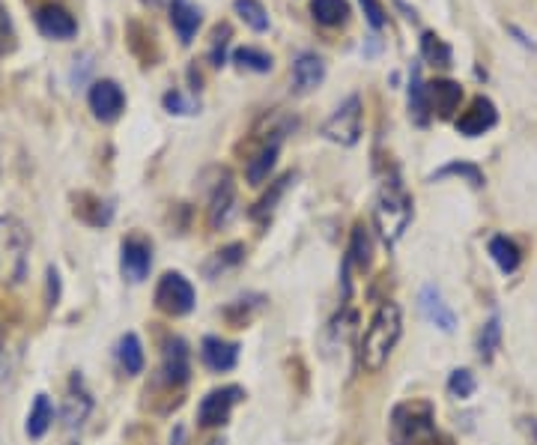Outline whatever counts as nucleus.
<instances>
[{
    "label": "nucleus",
    "instance_id": "nucleus-1",
    "mask_svg": "<svg viewBox=\"0 0 537 445\" xmlns=\"http://www.w3.org/2000/svg\"><path fill=\"white\" fill-rule=\"evenodd\" d=\"M415 216V204H412V195L400 177L397 168H388L382 183H379V192H376V207H373V222L376 230L382 236V242L391 248L412 222Z\"/></svg>",
    "mask_w": 537,
    "mask_h": 445
},
{
    "label": "nucleus",
    "instance_id": "nucleus-2",
    "mask_svg": "<svg viewBox=\"0 0 537 445\" xmlns=\"http://www.w3.org/2000/svg\"><path fill=\"white\" fill-rule=\"evenodd\" d=\"M403 335V314H400V305L397 302H382L370 320V326L364 329L361 335V347H358V359H361V368L376 374L385 368L391 350L397 347Z\"/></svg>",
    "mask_w": 537,
    "mask_h": 445
},
{
    "label": "nucleus",
    "instance_id": "nucleus-3",
    "mask_svg": "<svg viewBox=\"0 0 537 445\" xmlns=\"http://www.w3.org/2000/svg\"><path fill=\"white\" fill-rule=\"evenodd\" d=\"M394 445H454L436 428V407L430 401H406L391 410Z\"/></svg>",
    "mask_w": 537,
    "mask_h": 445
},
{
    "label": "nucleus",
    "instance_id": "nucleus-4",
    "mask_svg": "<svg viewBox=\"0 0 537 445\" xmlns=\"http://www.w3.org/2000/svg\"><path fill=\"white\" fill-rule=\"evenodd\" d=\"M361 120H364V105H361V96L353 93L347 96L335 111L332 117L320 126V135L332 144H341V147H356L361 141Z\"/></svg>",
    "mask_w": 537,
    "mask_h": 445
},
{
    "label": "nucleus",
    "instance_id": "nucleus-5",
    "mask_svg": "<svg viewBox=\"0 0 537 445\" xmlns=\"http://www.w3.org/2000/svg\"><path fill=\"white\" fill-rule=\"evenodd\" d=\"M290 129H296V120H281L278 126H272L269 135L263 138L260 150L254 153V159H248V165H245V180H248L251 186H263V183L269 180L272 168L278 165L281 144H284V138H287Z\"/></svg>",
    "mask_w": 537,
    "mask_h": 445
},
{
    "label": "nucleus",
    "instance_id": "nucleus-6",
    "mask_svg": "<svg viewBox=\"0 0 537 445\" xmlns=\"http://www.w3.org/2000/svg\"><path fill=\"white\" fill-rule=\"evenodd\" d=\"M156 308L171 314V317H185L194 308V287L182 272H165L156 284Z\"/></svg>",
    "mask_w": 537,
    "mask_h": 445
},
{
    "label": "nucleus",
    "instance_id": "nucleus-7",
    "mask_svg": "<svg viewBox=\"0 0 537 445\" xmlns=\"http://www.w3.org/2000/svg\"><path fill=\"white\" fill-rule=\"evenodd\" d=\"M120 269L123 278L132 284H141L153 269V242L141 233H132L120 245Z\"/></svg>",
    "mask_w": 537,
    "mask_h": 445
},
{
    "label": "nucleus",
    "instance_id": "nucleus-8",
    "mask_svg": "<svg viewBox=\"0 0 537 445\" xmlns=\"http://www.w3.org/2000/svg\"><path fill=\"white\" fill-rule=\"evenodd\" d=\"M245 398V392L239 386H221V389H212L200 407H197V422L200 428H221L230 422V413L233 407Z\"/></svg>",
    "mask_w": 537,
    "mask_h": 445
},
{
    "label": "nucleus",
    "instance_id": "nucleus-9",
    "mask_svg": "<svg viewBox=\"0 0 537 445\" xmlns=\"http://www.w3.org/2000/svg\"><path fill=\"white\" fill-rule=\"evenodd\" d=\"M87 105H90V111H93L96 120L114 123V120H120L123 111H126V93H123V87H120L117 81L102 78V81H96V84L90 87Z\"/></svg>",
    "mask_w": 537,
    "mask_h": 445
},
{
    "label": "nucleus",
    "instance_id": "nucleus-10",
    "mask_svg": "<svg viewBox=\"0 0 537 445\" xmlns=\"http://www.w3.org/2000/svg\"><path fill=\"white\" fill-rule=\"evenodd\" d=\"M27 248H30V236L24 230V224L15 219H0V269H3V254L12 263L15 281L24 278V266H27Z\"/></svg>",
    "mask_w": 537,
    "mask_h": 445
},
{
    "label": "nucleus",
    "instance_id": "nucleus-11",
    "mask_svg": "<svg viewBox=\"0 0 537 445\" xmlns=\"http://www.w3.org/2000/svg\"><path fill=\"white\" fill-rule=\"evenodd\" d=\"M499 123V108L490 96H475L472 105L457 117L454 129L463 135V138H481L487 135L490 129H496Z\"/></svg>",
    "mask_w": 537,
    "mask_h": 445
},
{
    "label": "nucleus",
    "instance_id": "nucleus-12",
    "mask_svg": "<svg viewBox=\"0 0 537 445\" xmlns=\"http://www.w3.org/2000/svg\"><path fill=\"white\" fill-rule=\"evenodd\" d=\"M33 21H36V30H39L42 36H48V39L66 42V39H75V36H78V21H75V15H72L69 9L57 6V3L39 6L36 15H33Z\"/></svg>",
    "mask_w": 537,
    "mask_h": 445
},
{
    "label": "nucleus",
    "instance_id": "nucleus-13",
    "mask_svg": "<svg viewBox=\"0 0 537 445\" xmlns=\"http://www.w3.org/2000/svg\"><path fill=\"white\" fill-rule=\"evenodd\" d=\"M326 81V60L317 51H302L293 60V93L308 96Z\"/></svg>",
    "mask_w": 537,
    "mask_h": 445
},
{
    "label": "nucleus",
    "instance_id": "nucleus-14",
    "mask_svg": "<svg viewBox=\"0 0 537 445\" xmlns=\"http://www.w3.org/2000/svg\"><path fill=\"white\" fill-rule=\"evenodd\" d=\"M162 380L168 386H185L188 377H191V353H188V344L182 338H168L165 350H162Z\"/></svg>",
    "mask_w": 537,
    "mask_h": 445
},
{
    "label": "nucleus",
    "instance_id": "nucleus-15",
    "mask_svg": "<svg viewBox=\"0 0 537 445\" xmlns=\"http://www.w3.org/2000/svg\"><path fill=\"white\" fill-rule=\"evenodd\" d=\"M233 213H236V186H233L230 174H224L218 180V186L212 189V198H209V210H206L209 230H221L233 219Z\"/></svg>",
    "mask_w": 537,
    "mask_h": 445
},
{
    "label": "nucleus",
    "instance_id": "nucleus-16",
    "mask_svg": "<svg viewBox=\"0 0 537 445\" xmlns=\"http://www.w3.org/2000/svg\"><path fill=\"white\" fill-rule=\"evenodd\" d=\"M427 99H430V111L439 120H451L463 102V87L451 78H436L427 84Z\"/></svg>",
    "mask_w": 537,
    "mask_h": 445
},
{
    "label": "nucleus",
    "instance_id": "nucleus-17",
    "mask_svg": "<svg viewBox=\"0 0 537 445\" xmlns=\"http://www.w3.org/2000/svg\"><path fill=\"white\" fill-rule=\"evenodd\" d=\"M418 308H421V314H424L433 326H439L442 332H454V329H457V314L448 308V302L442 299V293H439L436 284L421 287V293H418Z\"/></svg>",
    "mask_w": 537,
    "mask_h": 445
},
{
    "label": "nucleus",
    "instance_id": "nucleus-18",
    "mask_svg": "<svg viewBox=\"0 0 537 445\" xmlns=\"http://www.w3.org/2000/svg\"><path fill=\"white\" fill-rule=\"evenodd\" d=\"M200 359H203V365H206L209 371H215V374L233 371L236 362H239V344L209 335V338H203V344H200Z\"/></svg>",
    "mask_w": 537,
    "mask_h": 445
},
{
    "label": "nucleus",
    "instance_id": "nucleus-19",
    "mask_svg": "<svg viewBox=\"0 0 537 445\" xmlns=\"http://www.w3.org/2000/svg\"><path fill=\"white\" fill-rule=\"evenodd\" d=\"M90 410H93V398H90V392L84 389V380L75 374L72 383H69L66 404H63V422H66V428H69V431L81 428V425L87 422Z\"/></svg>",
    "mask_w": 537,
    "mask_h": 445
},
{
    "label": "nucleus",
    "instance_id": "nucleus-20",
    "mask_svg": "<svg viewBox=\"0 0 537 445\" xmlns=\"http://www.w3.org/2000/svg\"><path fill=\"white\" fill-rule=\"evenodd\" d=\"M370 251H373V242H370V233L356 224L353 227V236H350V245H347V257H344V293L350 296V269L356 266L358 272L370 269Z\"/></svg>",
    "mask_w": 537,
    "mask_h": 445
},
{
    "label": "nucleus",
    "instance_id": "nucleus-21",
    "mask_svg": "<svg viewBox=\"0 0 537 445\" xmlns=\"http://www.w3.org/2000/svg\"><path fill=\"white\" fill-rule=\"evenodd\" d=\"M409 120L415 123V126H430V120H433V111H430V99H427V81H424V75H421V66H412V72H409Z\"/></svg>",
    "mask_w": 537,
    "mask_h": 445
},
{
    "label": "nucleus",
    "instance_id": "nucleus-22",
    "mask_svg": "<svg viewBox=\"0 0 537 445\" xmlns=\"http://www.w3.org/2000/svg\"><path fill=\"white\" fill-rule=\"evenodd\" d=\"M171 24H174V30H177L179 42H182V45H191L194 36H197V30H200V24H203V12H200V6H194L191 0H174V3H171Z\"/></svg>",
    "mask_w": 537,
    "mask_h": 445
},
{
    "label": "nucleus",
    "instance_id": "nucleus-23",
    "mask_svg": "<svg viewBox=\"0 0 537 445\" xmlns=\"http://www.w3.org/2000/svg\"><path fill=\"white\" fill-rule=\"evenodd\" d=\"M293 183H296V174H284L281 180H275V183L269 186V192H266V195H263V198L251 207V213H248V216L260 224L269 222V219H272V213L278 210V201L287 195V189H290Z\"/></svg>",
    "mask_w": 537,
    "mask_h": 445
},
{
    "label": "nucleus",
    "instance_id": "nucleus-24",
    "mask_svg": "<svg viewBox=\"0 0 537 445\" xmlns=\"http://www.w3.org/2000/svg\"><path fill=\"white\" fill-rule=\"evenodd\" d=\"M445 177H460V180H466L472 189H484V186H487L484 171H481L475 162H463V159H454V162H448V165L436 168L427 180H430V183H436V180H445Z\"/></svg>",
    "mask_w": 537,
    "mask_h": 445
},
{
    "label": "nucleus",
    "instance_id": "nucleus-25",
    "mask_svg": "<svg viewBox=\"0 0 537 445\" xmlns=\"http://www.w3.org/2000/svg\"><path fill=\"white\" fill-rule=\"evenodd\" d=\"M421 60H427L430 66H454V48L433 30H424L421 33Z\"/></svg>",
    "mask_w": 537,
    "mask_h": 445
},
{
    "label": "nucleus",
    "instance_id": "nucleus-26",
    "mask_svg": "<svg viewBox=\"0 0 537 445\" xmlns=\"http://www.w3.org/2000/svg\"><path fill=\"white\" fill-rule=\"evenodd\" d=\"M490 257L496 260V266L505 272V275H514L523 263V251L514 239L508 236H493L490 239Z\"/></svg>",
    "mask_w": 537,
    "mask_h": 445
},
{
    "label": "nucleus",
    "instance_id": "nucleus-27",
    "mask_svg": "<svg viewBox=\"0 0 537 445\" xmlns=\"http://www.w3.org/2000/svg\"><path fill=\"white\" fill-rule=\"evenodd\" d=\"M242 260H245V245H242V242H230V245L218 248V251L203 263V275H206V278H218L221 272L236 269Z\"/></svg>",
    "mask_w": 537,
    "mask_h": 445
},
{
    "label": "nucleus",
    "instance_id": "nucleus-28",
    "mask_svg": "<svg viewBox=\"0 0 537 445\" xmlns=\"http://www.w3.org/2000/svg\"><path fill=\"white\" fill-rule=\"evenodd\" d=\"M117 359H120V365H123V371H126L129 377H138V374L144 371L147 356H144L141 338H138L135 332H129V335L120 338V344H117Z\"/></svg>",
    "mask_w": 537,
    "mask_h": 445
},
{
    "label": "nucleus",
    "instance_id": "nucleus-29",
    "mask_svg": "<svg viewBox=\"0 0 537 445\" xmlns=\"http://www.w3.org/2000/svg\"><path fill=\"white\" fill-rule=\"evenodd\" d=\"M311 15L323 27H341L350 18V3L347 0H311Z\"/></svg>",
    "mask_w": 537,
    "mask_h": 445
},
{
    "label": "nucleus",
    "instance_id": "nucleus-30",
    "mask_svg": "<svg viewBox=\"0 0 537 445\" xmlns=\"http://www.w3.org/2000/svg\"><path fill=\"white\" fill-rule=\"evenodd\" d=\"M51 422H54V407H51L48 395H36V401L30 407V416H27V437L42 440L48 434Z\"/></svg>",
    "mask_w": 537,
    "mask_h": 445
},
{
    "label": "nucleus",
    "instance_id": "nucleus-31",
    "mask_svg": "<svg viewBox=\"0 0 537 445\" xmlns=\"http://www.w3.org/2000/svg\"><path fill=\"white\" fill-rule=\"evenodd\" d=\"M233 12L245 21V27H251L254 33H266L272 27L269 21V9L260 0H233Z\"/></svg>",
    "mask_w": 537,
    "mask_h": 445
},
{
    "label": "nucleus",
    "instance_id": "nucleus-32",
    "mask_svg": "<svg viewBox=\"0 0 537 445\" xmlns=\"http://www.w3.org/2000/svg\"><path fill=\"white\" fill-rule=\"evenodd\" d=\"M499 347H502V317L493 314V317L484 323V329L478 332V359H481V362H493V356H496Z\"/></svg>",
    "mask_w": 537,
    "mask_h": 445
},
{
    "label": "nucleus",
    "instance_id": "nucleus-33",
    "mask_svg": "<svg viewBox=\"0 0 537 445\" xmlns=\"http://www.w3.org/2000/svg\"><path fill=\"white\" fill-rule=\"evenodd\" d=\"M233 63L242 66V69L260 72V75L272 72V66H275L272 54H266L263 48H254V45H242V48H236V51H233Z\"/></svg>",
    "mask_w": 537,
    "mask_h": 445
},
{
    "label": "nucleus",
    "instance_id": "nucleus-34",
    "mask_svg": "<svg viewBox=\"0 0 537 445\" xmlns=\"http://www.w3.org/2000/svg\"><path fill=\"white\" fill-rule=\"evenodd\" d=\"M230 39H233V27L230 24H218L212 30V42H209V54H206L209 66L221 69L227 63V45H230Z\"/></svg>",
    "mask_w": 537,
    "mask_h": 445
},
{
    "label": "nucleus",
    "instance_id": "nucleus-35",
    "mask_svg": "<svg viewBox=\"0 0 537 445\" xmlns=\"http://www.w3.org/2000/svg\"><path fill=\"white\" fill-rule=\"evenodd\" d=\"M475 389H478V380H475V374H472L469 368H457V371H451V377H448V392H451V398L466 401V398L475 395Z\"/></svg>",
    "mask_w": 537,
    "mask_h": 445
},
{
    "label": "nucleus",
    "instance_id": "nucleus-36",
    "mask_svg": "<svg viewBox=\"0 0 537 445\" xmlns=\"http://www.w3.org/2000/svg\"><path fill=\"white\" fill-rule=\"evenodd\" d=\"M162 105H165V111H171V114H197V111H200V105H197L194 99H188L177 87L162 96Z\"/></svg>",
    "mask_w": 537,
    "mask_h": 445
},
{
    "label": "nucleus",
    "instance_id": "nucleus-37",
    "mask_svg": "<svg viewBox=\"0 0 537 445\" xmlns=\"http://www.w3.org/2000/svg\"><path fill=\"white\" fill-rule=\"evenodd\" d=\"M358 3H361V12H364L367 24H370L373 30H382V27L388 24V15H385L382 0H358Z\"/></svg>",
    "mask_w": 537,
    "mask_h": 445
},
{
    "label": "nucleus",
    "instance_id": "nucleus-38",
    "mask_svg": "<svg viewBox=\"0 0 537 445\" xmlns=\"http://www.w3.org/2000/svg\"><path fill=\"white\" fill-rule=\"evenodd\" d=\"M15 48V30H12V18H9V12L3 9V3H0V57L6 54V51H12Z\"/></svg>",
    "mask_w": 537,
    "mask_h": 445
},
{
    "label": "nucleus",
    "instance_id": "nucleus-39",
    "mask_svg": "<svg viewBox=\"0 0 537 445\" xmlns=\"http://www.w3.org/2000/svg\"><path fill=\"white\" fill-rule=\"evenodd\" d=\"M508 33H511V36H514V39H517V42H520L523 48H529V51H537V42L532 39V36H529V33H526V30H523V27H520V24H508Z\"/></svg>",
    "mask_w": 537,
    "mask_h": 445
},
{
    "label": "nucleus",
    "instance_id": "nucleus-40",
    "mask_svg": "<svg viewBox=\"0 0 537 445\" xmlns=\"http://www.w3.org/2000/svg\"><path fill=\"white\" fill-rule=\"evenodd\" d=\"M171 445H185V428H182V425L174 428V434H171Z\"/></svg>",
    "mask_w": 537,
    "mask_h": 445
}]
</instances>
